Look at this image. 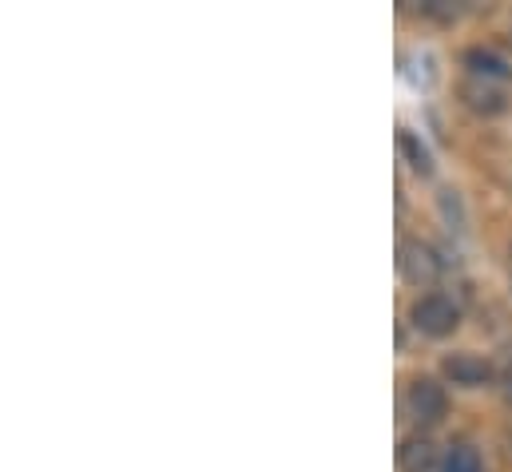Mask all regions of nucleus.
Listing matches in <instances>:
<instances>
[{"instance_id": "obj_1", "label": "nucleus", "mask_w": 512, "mask_h": 472, "mask_svg": "<svg viewBox=\"0 0 512 472\" xmlns=\"http://www.w3.org/2000/svg\"><path fill=\"white\" fill-rule=\"evenodd\" d=\"M409 322L425 334V338H449L457 326H461V310L453 298L445 294H421L413 306H409Z\"/></svg>"}, {"instance_id": "obj_2", "label": "nucleus", "mask_w": 512, "mask_h": 472, "mask_svg": "<svg viewBox=\"0 0 512 472\" xmlns=\"http://www.w3.org/2000/svg\"><path fill=\"white\" fill-rule=\"evenodd\" d=\"M397 270L409 286H433L441 278V258L433 246H425L417 238H401L397 242Z\"/></svg>"}, {"instance_id": "obj_3", "label": "nucleus", "mask_w": 512, "mask_h": 472, "mask_svg": "<svg viewBox=\"0 0 512 472\" xmlns=\"http://www.w3.org/2000/svg\"><path fill=\"white\" fill-rule=\"evenodd\" d=\"M405 405H409V413H413L417 425H437V421L449 413V393H445L441 381L417 377V381L409 385V393H405Z\"/></svg>"}, {"instance_id": "obj_4", "label": "nucleus", "mask_w": 512, "mask_h": 472, "mask_svg": "<svg viewBox=\"0 0 512 472\" xmlns=\"http://www.w3.org/2000/svg\"><path fill=\"white\" fill-rule=\"evenodd\" d=\"M441 373H445V381H453L461 389H481L493 381V365L477 354H449L441 361Z\"/></svg>"}, {"instance_id": "obj_5", "label": "nucleus", "mask_w": 512, "mask_h": 472, "mask_svg": "<svg viewBox=\"0 0 512 472\" xmlns=\"http://www.w3.org/2000/svg\"><path fill=\"white\" fill-rule=\"evenodd\" d=\"M461 100H465V108H473V112H481V116L505 112V92L493 88V84L481 80V76H469V80L461 84Z\"/></svg>"}, {"instance_id": "obj_6", "label": "nucleus", "mask_w": 512, "mask_h": 472, "mask_svg": "<svg viewBox=\"0 0 512 472\" xmlns=\"http://www.w3.org/2000/svg\"><path fill=\"white\" fill-rule=\"evenodd\" d=\"M465 68L473 76H481V80H505L509 76V64L497 52H489V48H469L465 52Z\"/></svg>"}, {"instance_id": "obj_7", "label": "nucleus", "mask_w": 512, "mask_h": 472, "mask_svg": "<svg viewBox=\"0 0 512 472\" xmlns=\"http://www.w3.org/2000/svg\"><path fill=\"white\" fill-rule=\"evenodd\" d=\"M397 461H401V469H405V472L433 469V461H437V453H433V441H425V437H413V441H405V445H401V453H397Z\"/></svg>"}, {"instance_id": "obj_8", "label": "nucleus", "mask_w": 512, "mask_h": 472, "mask_svg": "<svg viewBox=\"0 0 512 472\" xmlns=\"http://www.w3.org/2000/svg\"><path fill=\"white\" fill-rule=\"evenodd\" d=\"M441 472H481V453L469 445H453L441 457Z\"/></svg>"}, {"instance_id": "obj_9", "label": "nucleus", "mask_w": 512, "mask_h": 472, "mask_svg": "<svg viewBox=\"0 0 512 472\" xmlns=\"http://www.w3.org/2000/svg\"><path fill=\"white\" fill-rule=\"evenodd\" d=\"M401 151H405V159H409V167H413L417 175H429V171H433V163H429V151L417 143V135L401 131Z\"/></svg>"}, {"instance_id": "obj_10", "label": "nucleus", "mask_w": 512, "mask_h": 472, "mask_svg": "<svg viewBox=\"0 0 512 472\" xmlns=\"http://www.w3.org/2000/svg\"><path fill=\"white\" fill-rule=\"evenodd\" d=\"M509 40H512V36H509Z\"/></svg>"}]
</instances>
